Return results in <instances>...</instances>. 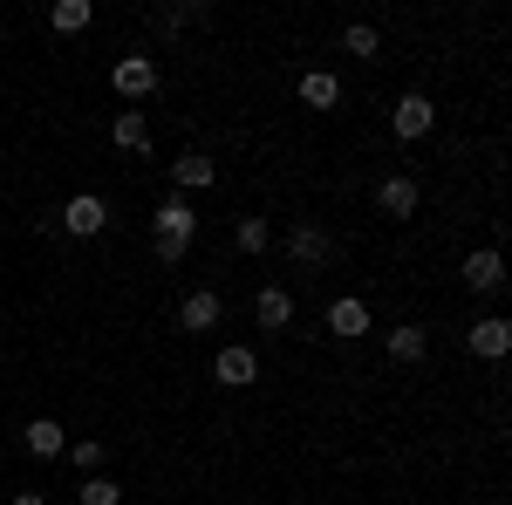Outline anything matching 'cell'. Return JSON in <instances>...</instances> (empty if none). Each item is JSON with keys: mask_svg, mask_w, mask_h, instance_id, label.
<instances>
[{"mask_svg": "<svg viewBox=\"0 0 512 505\" xmlns=\"http://www.w3.org/2000/svg\"><path fill=\"white\" fill-rule=\"evenodd\" d=\"M117 96H130V103L158 96V62H151V55H123L117 62Z\"/></svg>", "mask_w": 512, "mask_h": 505, "instance_id": "5b68a950", "label": "cell"}, {"mask_svg": "<svg viewBox=\"0 0 512 505\" xmlns=\"http://www.w3.org/2000/svg\"><path fill=\"white\" fill-rule=\"evenodd\" d=\"M212 376H219L226 389L260 383V355H253V349H239V342H233V349H219V362H212Z\"/></svg>", "mask_w": 512, "mask_h": 505, "instance_id": "ba28073f", "label": "cell"}, {"mask_svg": "<svg viewBox=\"0 0 512 505\" xmlns=\"http://www.w3.org/2000/svg\"><path fill=\"white\" fill-rule=\"evenodd\" d=\"M417 178H410V171H396V178H383V185H376V205H383V212H390V219H417Z\"/></svg>", "mask_w": 512, "mask_h": 505, "instance_id": "52a82bcc", "label": "cell"}, {"mask_svg": "<svg viewBox=\"0 0 512 505\" xmlns=\"http://www.w3.org/2000/svg\"><path fill=\"white\" fill-rule=\"evenodd\" d=\"M192 233H198V212H192V198H164L158 205V239H171V246H192Z\"/></svg>", "mask_w": 512, "mask_h": 505, "instance_id": "8992f818", "label": "cell"}, {"mask_svg": "<svg viewBox=\"0 0 512 505\" xmlns=\"http://www.w3.org/2000/svg\"><path fill=\"white\" fill-rule=\"evenodd\" d=\"M212 178H219V171H212V157H205V151H185L178 164H171V185H178V198H185V192H205Z\"/></svg>", "mask_w": 512, "mask_h": 505, "instance_id": "7c38bea8", "label": "cell"}, {"mask_svg": "<svg viewBox=\"0 0 512 505\" xmlns=\"http://www.w3.org/2000/svg\"><path fill=\"white\" fill-rule=\"evenodd\" d=\"M233 239H239V253H267V246H274V226H267V219H239Z\"/></svg>", "mask_w": 512, "mask_h": 505, "instance_id": "ffe728a7", "label": "cell"}, {"mask_svg": "<svg viewBox=\"0 0 512 505\" xmlns=\"http://www.w3.org/2000/svg\"><path fill=\"white\" fill-rule=\"evenodd\" d=\"M328 335H342V342H362V335H369V308H362L355 294H342V301L328 308Z\"/></svg>", "mask_w": 512, "mask_h": 505, "instance_id": "8fae6325", "label": "cell"}, {"mask_svg": "<svg viewBox=\"0 0 512 505\" xmlns=\"http://www.w3.org/2000/svg\"><path fill=\"white\" fill-rule=\"evenodd\" d=\"M62 458H69V465H76L82 478H96V465H103V444H96V437H76V444H69Z\"/></svg>", "mask_w": 512, "mask_h": 505, "instance_id": "44dd1931", "label": "cell"}, {"mask_svg": "<svg viewBox=\"0 0 512 505\" xmlns=\"http://www.w3.org/2000/svg\"><path fill=\"white\" fill-rule=\"evenodd\" d=\"M110 137H117V151H151V123H144V110H117Z\"/></svg>", "mask_w": 512, "mask_h": 505, "instance_id": "2e32d148", "label": "cell"}, {"mask_svg": "<svg viewBox=\"0 0 512 505\" xmlns=\"http://www.w3.org/2000/svg\"><path fill=\"white\" fill-rule=\"evenodd\" d=\"M287 260H294V267H328V260H335V239L321 233L315 219H301V226L287 233Z\"/></svg>", "mask_w": 512, "mask_h": 505, "instance_id": "3957f363", "label": "cell"}, {"mask_svg": "<svg viewBox=\"0 0 512 505\" xmlns=\"http://www.w3.org/2000/svg\"><path fill=\"white\" fill-rule=\"evenodd\" d=\"M21 444H28L35 458H62V451H69V430L55 424V417H35V424L21 430Z\"/></svg>", "mask_w": 512, "mask_h": 505, "instance_id": "4fadbf2b", "label": "cell"}, {"mask_svg": "<svg viewBox=\"0 0 512 505\" xmlns=\"http://www.w3.org/2000/svg\"><path fill=\"white\" fill-rule=\"evenodd\" d=\"M48 21H55L62 35H82V28L96 21V7H89V0H55V14H48Z\"/></svg>", "mask_w": 512, "mask_h": 505, "instance_id": "d6986e66", "label": "cell"}, {"mask_svg": "<svg viewBox=\"0 0 512 505\" xmlns=\"http://www.w3.org/2000/svg\"><path fill=\"white\" fill-rule=\"evenodd\" d=\"M14 505H48V499H41V492H14Z\"/></svg>", "mask_w": 512, "mask_h": 505, "instance_id": "cb8c5ba5", "label": "cell"}, {"mask_svg": "<svg viewBox=\"0 0 512 505\" xmlns=\"http://www.w3.org/2000/svg\"><path fill=\"white\" fill-rule=\"evenodd\" d=\"M390 130L403 137V144H417V137H431V130H437V103H431V96H417V89H410V96H396V110H390Z\"/></svg>", "mask_w": 512, "mask_h": 505, "instance_id": "6da1fadb", "label": "cell"}, {"mask_svg": "<svg viewBox=\"0 0 512 505\" xmlns=\"http://www.w3.org/2000/svg\"><path fill=\"white\" fill-rule=\"evenodd\" d=\"M342 55H362V62H369V55H376V28H369V21H349V28H342Z\"/></svg>", "mask_w": 512, "mask_h": 505, "instance_id": "7402d4cb", "label": "cell"}, {"mask_svg": "<svg viewBox=\"0 0 512 505\" xmlns=\"http://www.w3.org/2000/svg\"><path fill=\"white\" fill-rule=\"evenodd\" d=\"M253 321H260V328H287V321H294V294H287V287H260V294H253Z\"/></svg>", "mask_w": 512, "mask_h": 505, "instance_id": "5bb4252c", "label": "cell"}, {"mask_svg": "<svg viewBox=\"0 0 512 505\" xmlns=\"http://www.w3.org/2000/svg\"><path fill=\"white\" fill-rule=\"evenodd\" d=\"M76 499L82 505H123V485H117V478H82Z\"/></svg>", "mask_w": 512, "mask_h": 505, "instance_id": "603a6c76", "label": "cell"}, {"mask_svg": "<svg viewBox=\"0 0 512 505\" xmlns=\"http://www.w3.org/2000/svg\"><path fill=\"white\" fill-rule=\"evenodd\" d=\"M55 226H62L69 239H96L103 226H110V205H103L96 192H76L69 205H62V219H55Z\"/></svg>", "mask_w": 512, "mask_h": 505, "instance_id": "7a4b0ae2", "label": "cell"}, {"mask_svg": "<svg viewBox=\"0 0 512 505\" xmlns=\"http://www.w3.org/2000/svg\"><path fill=\"white\" fill-rule=\"evenodd\" d=\"M212 21V7L205 0H178V7H158V28L164 35H185V28H205Z\"/></svg>", "mask_w": 512, "mask_h": 505, "instance_id": "9a60e30c", "label": "cell"}, {"mask_svg": "<svg viewBox=\"0 0 512 505\" xmlns=\"http://www.w3.org/2000/svg\"><path fill=\"white\" fill-rule=\"evenodd\" d=\"M219 314H226V301H219L212 287H198V294H185V308H178V328L205 335V328H219Z\"/></svg>", "mask_w": 512, "mask_h": 505, "instance_id": "30bf717a", "label": "cell"}, {"mask_svg": "<svg viewBox=\"0 0 512 505\" xmlns=\"http://www.w3.org/2000/svg\"><path fill=\"white\" fill-rule=\"evenodd\" d=\"M424 349H431V335L410 321V328H390V355L396 362H424Z\"/></svg>", "mask_w": 512, "mask_h": 505, "instance_id": "ac0fdd59", "label": "cell"}, {"mask_svg": "<svg viewBox=\"0 0 512 505\" xmlns=\"http://www.w3.org/2000/svg\"><path fill=\"white\" fill-rule=\"evenodd\" d=\"M301 103H308V110H335V103H342V82L328 76V69H308V76H301Z\"/></svg>", "mask_w": 512, "mask_h": 505, "instance_id": "e0dca14e", "label": "cell"}, {"mask_svg": "<svg viewBox=\"0 0 512 505\" xmlns=\"http://www.w3.org/2000/svg\"><path fill=\"white\" fill-rule=\"evenodd\" d=\"M465 342H472V355H485V362H506L512 355V321L506 314H485V321H472Z\"/></svg>", "mask_w": 512, "mask_h": 505, "instance_id": "277c9868", "label": "cell"}, {"mask_svg": "<svg viewBox=\"0 0 512 505\" xmlns=\"http://www.w3.org/2000/svg\"><path fill=\"white\" fill-rule=\"evenodd\" d=\"M465 287H478V294H499V287H506V260H499V246H478L472 260H465Z\"/></svg>", "mask_w": 512, "mask_h": 505, "instance_id": "9c48e42d", "label": "cell"}]
</instances>
